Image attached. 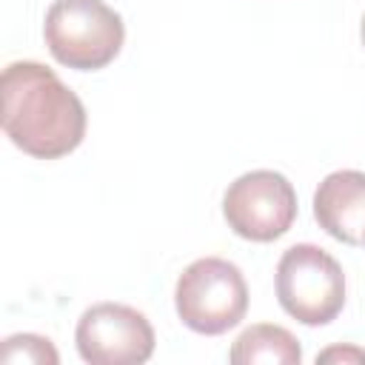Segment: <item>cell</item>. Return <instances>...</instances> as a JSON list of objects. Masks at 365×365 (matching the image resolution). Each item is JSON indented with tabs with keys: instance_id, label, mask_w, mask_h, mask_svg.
Instances as JSON below:
<instances>
[{
	"instance_id": "5b68a950",
	"label": "cell",
	"mask_w": 365,
	"mask_h": 365,
	"mask_svg": "<svg viewBox=\"0 0 365 365\" xmlns=\"http://www.w3.org/2000/svg\"><path fill=\"white\" fill-rule=\"evenodd\" d=\"M222 217L237 237L251 242H274L297 220V191L279 171H245L225 188Z\"/></svg>"
},
{
	"instance_id": "3957f363",
	"label": "cell",
	"mask_w": 365,
	"mask_h": 365,
	"mask_svg": "<svg viewBox=\"0 0 365 365\" xmlns=\"http://www.w3.org/2000/svg\"><path fill=\"white\" fill-rule=\"evenodd\" d=\"M174 308L194 334L217 336L237 328L248 311V285L242 271L222 257L194 259L177 279Z\"/></svg>"
},
{
	"instance_id": "8992f818",
	"label": "cell",
	"mask_w": 365,
	"mask_h": 365,
	"mask_svg": "<svg viewBox=\"0 0 365 365\" xmlns=\"http://www.w3.org/2000/svg\"><path fill=\"white\" fill-rule=\"evenodd\" d=\"M74 342L91 365H140L151 359L157 339L143 311L123 302H97L80 314Z\"/></svg>"
},
{
	"instance_id": "7c38bea8",
	"label": "cell",
	"mask_w": 365,
	"mask_h": 365,
	"mask_svg": "<svg viewBox=\"0 0 365 365\" xmlns=\"http://www.w3.org/2000/svg\"><path fill=\"white\" fill-rule=\"evenodd\" d=\"M362 242H365V240H362Z\"/></svg>"
},
{
	"instance_id": "30bf717a",
	"label": "cell",
	"mask_w": 365,
	"mask_h": 365,
	"mask_svg": "<svg viewBox=\"0 0 365 365\" xmlns=\"http://www.w3.org/2000/svg\"><path fill=\"white\" fill-rule=\"evenodd\" d=\"M365 362V351L362 348H328L317 356V362Z\"/></svg>"
},
{
	"instance_id": "8fae6325",
	"label": "cell",
	"mask_w": 365,
	"mask_h": 365,
	"mask_svg": "<svg viewBox=\"0 0 365 365\" xmlns=\"http://www.w3.org/2000/svg\"><path fill=\"white\" fill-rule=\"evenodd\" d=\"M359 34H362V46H365V14H362V26H359Z\"/></svg>"
},
{
	"instance_id": "9c48e42d",
	"label": "cell",
	"mask_w": 365,
	"mask_h": 365,
	"mask_svg": "<svg viewBox=\"0 0 365 365\" xmlns=\"http://www.w3.org/2000/svg\"><path fill=\"white\" fill-rule=\"evenodd\" d=\"M3 362H31V365H57L60 354L51 345V339L40 336V334H14L3 339V351H0Z\"/></svg>"
},
{
	"instance_id": "52a82bcc",
	"label": "cell",
	"mask_w": 365,
	"mask_h": 365,
	"mask_svg": "<svg viewBox=\"0 0 365 365\" xmlns=\"http://www.w3.org/2000/svg\"><path fill=\"white\" fill-rule=\"evenodd\" d=\"M314 220L319 228L345 245L365 240V171H331L314 191Z\"/></svg>"
},
{
	"instance_id": "277c9868",
	"label": "cell",
	"mask_w": 365,
	"mask_h": 365,
	"mask_svg": "<svg viewBox=\"0 0 365 365\" xmlns=\"http://www.w3.org/2000/svg\"><path fill=\"white\" fill-rule=\"evenodd\" d=\"M277 299L302 325H328L345 308L342 265L314 242L291 245L277 262Z\"/></svg>"
},
{
	"instance_id": "7a4b0ae2",
	"label": "cell",
	"mask_w": 365,
	"mask_h": 365,
	"mask_svg": "<svg viewBox=\"0 0 365 365\" xmlns=\"http://www.w3.org/2000/svg\"><path fill=\"white\" fill-rule=\"evenodd\" d=\"M43 40L60 66L106 68L123 48V17L106 0H54L43 20Z\"/></svg>"
},
{
	"instance_id": "6da1fadb",
	"label": "cell",
	"mask_w": 365,
	"mask_h": 365,
	"mask_svg": "<svg viewBox=\"0 0 365 365\" xmlns=\"http://www.w3.org/2000/svg\"><path fill=\"white\" fill-rule=\"evenodd\" d=\"M3 131L29 157L57 160L86 137L83 100L43 63L17 60L3 68Z\"/></svg>"
},
{
	"instance_id": "ba28073f",
	"label": "cell",
	"mask_w": 365,
	"mask_h": 365,
	"mask_svg": "<svg viewBox=\"0 0 365 365\" xmlns=\"http://www.w3.org/2000/svg\"><path fill=\"white\" fill-rule=\"evenodd\" d=\"M228 359L234 365H257V362L299 365L302 362V348H299V339L288 328L271 325V322H257L234 339V345L228 351Z\"/></svg>"
}]
</instances>
